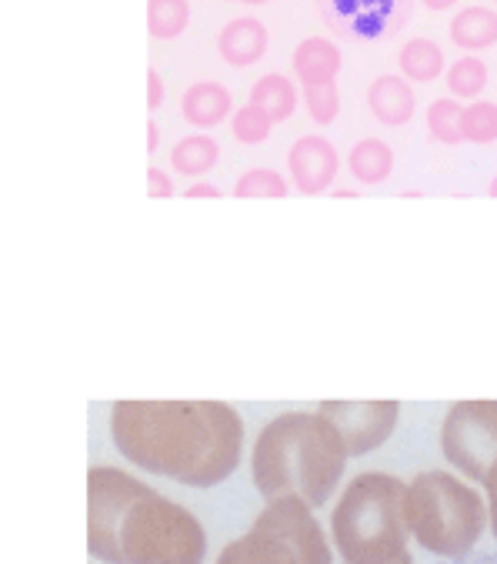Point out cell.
Returning a JSON list of instances; mask_svg holds the SVG:
<instances>
[{"instance_id":"1","label":"cell","mask_w":497,"mask_h":564,"mask_svg":"<svg viewBox=\"0 0 497 564\" xmlns=\"http://www.w3.org/2000/svg\"><path fill=\"white\" fill-rule=\"evenodd\" d=\"M107 431L117 455L184 488H217L244 455V417L227 401H114Z\"/></svg>"},{"instance_id":"2","label":"cell","mask_w":497,"mask_h":564,"mask_svg":"<svg viewBox=\"0 0 497 564\" xmlns=\"http://www.w3.org/2000/svg\"><path fill=\"white\" fill-rule=\"evenodd\" d=\"M87 551L104 564H204L207 531L191 508L114 465L87 471Z\"/></svg>"},{"instance_id":"3","label":"cell","mask_w":497,"mask_h":564,"mask_svg":"<svg viewBox=\"0 0 497 564\" xmlns=\"http://www.w3.org/2000/svg\"><path fill=\"white\" fill-rule=\"evenodd\" d=\"M347 468L341 434L317 411H284L271 417L251 447L255 488L271 498H298L311 511L327 505Z\"/></svg>"},{"instance_id":"4","label":"cell","mask_w":497,"mask_h":564,"mask_svg":"<svg viewBox=\"0 0 497 564\" xmlns=\"http://www.w3.org/2000/svg\"><path fill=\"white\" fill-rule=\"evenodd\" d=\"M404 491L408 485L385 471H364L347 481L331 514V538L344 564H391L408 554Z\"/></svg>"},{"instance_id":"5","label":"cell","mask_w":497,"mask_h":564,"mask_svg":"<svg viewBox=\"0 0 497 564\" xmlns=\"http://www.w3.org/2000/svg\"><path fill=\"white\" fill-rule=\"evenodd\" d=\"M408 531L437 557H467L487 528V508L474 488L447 471H424L404 491Z\"/></svg>"},{"instance_id":"6","label":"cell","mask_w":497,"mask_h":564,"mask_svg":"<svg viewBox=\"0 0 497 564\" xmlns=\"http://www.w3.org/2000/svg\"><path fill=\"white\" fill-rule=\"evenodd\" d=\"M214 564H334V551L304 501L271 498L251 531L234 538Z\"/></svg>"},{"instance_id":"7","label":"cell","mask_w":497,"mask_h":564,"mask_svg":"<svg viewBox=\"0 0 497 564\" xmlns=\"http://www.w3.org/2000/svg\"><path fill=\"white\" fill-rule=\"evenodd\" d=\"M444 458L471 481L497 465V401H457L441 427Z\"/></svg>"},{"instance_id":"8","label":"cell","mask_w":497,"mask_h":564,"mask_svg":"<svg viewBox=\"0 0 497 564\" xmlns=\"http://www.w3.org/2000/svg\"><path fill=\"white\" fill-rule=\"evenodd\" d=\"M317 414L334 424V431L344 441L347 458H364L395 434L401 404L398 401H324Z\"/></svg>"},{"instance_id":"9","label":"cell","mask_w":497,"mask_h":564,"mask_svg":"<svg viewBox=\"0 0 497 564\" xmlns=\"http://www.w3.org/2000/svg\"><path fill=\"white\" fill-rule=\"evenodd\" d=\"M288 171H291V181L301 194H307V197L327 194L337 171H341V154L327 138L304 134L294 141V148L288 154Z\"/></svg>"},{"instance_id":"10","label":"cell","mask_w":497,"mask_h":564,"mask_svg":"<svg viewBox=\"0 0 497 564\" xmlns=\"http://www.w3.org/2000/svg\"><path fill=\"white\" fill-rule=\"evenodd\" d=\"M181 115L191 128H201L207 134L234 115V97L217 80H197L181 97Z\"/></svg>"},{"instance_id":"11","label":"cell","mask_w":497,"mask_h":564,"mask_svg":"<svg viewBox=\"0 0 497 564\" xmlns=\"http://www.w3.org/2000/svg\"><path fill=\"white\" fill-rule=\"evenodd\" d=\"M268 28L258 18H237L217 34V54L230 67H251L268 54Z\"/></svg>"},{"instance_id":"12","label":"cell","mask_w":497,"mask_h":564,"mask_svg":"<svg viewBox=\"0 0 497 564\" xmlns=\"http://www.w3.org/2000/svg\"><path fill=\"white\" fill-rule=\"evenodd\" d=\"M367 107L385 128H404L414 118L418 97L411 90V84L398 74H385L370 84L367 90Z\"/></svg>"},{"instance_id":"13","label":"cell","mask_w":497,"mask_h":564,"mask_svg":"<svg viewBox=\"0 0 497 564\" xmlns=\"http://www.w3.org/2000/svg\"><path fill=\"white\" fill-rule=\"evenodd\" d=\"M341 64H344L341 47L331 44V41H324V37H307L294 51V77L301 80V87L337 84Z\"/></svg>"},{"instance_id":"14","label":"cell","mask_w":497,"mask_h":564,"mask_svg":"<svg viewBox=\"0 0 497 564\" xmlns=\"http://www.w3.org/2000/svg\"><path fill=\"white\" fill-rule=\"evenodd\" d=\"M347 167L354 174V181H360L364 187L385 184L395 174V151L388 141L381 138H364L350 148L347 154Z\"/></svg>"},{"instance_id":"15","label":"cell","mask_w":497,"mask_h":564,"mask_svg":"<svg viewBox=\"0 0 497 564\" xmlns=\"http://www.w3.org/2000/svg\"><path fill=\"white\" fill-rule=\"evenodd\" d=\"M247 104H255L258 110H264V115L271 118V124H278V121L294 118V110L301 104V94L294 90V80L291 77H284V74H264L261 80H255L251 100H247Z\"/></svg>"},{"instance_id":"16","label":"cell","mask_w":497,"mask_h":564,"mask_svg":"<svg viewBox=\"0 0 497 564\" xmlns=\"http://www.w3.org/2000/svg\"><path fill=\"white\" fill-rule=\"evenodd\" d=\"M451 41H454V47H464L467 54L494 47L497 44V14L487 8H464L451 21Z\"/></svg>"},{"instance_id":"17","label":"cell","mask_w":497,"mask_h":564,"mask_svg":"<svg viewBox=\"0 0 497 564\" xmlns=\"http://www.w3.org/2000/svg\"><path fill=\"white\" fill-rule=\"evenodd\" d=\"M217 161H220V144L204 131L181 138L171 151V167L184 177H204L207 171L217 167Z\"/></svg>"},{"instance_id":"18","label":"cell","mask_w":497,"mask_h":564,"mask_svg":"<svg viewBox=\"0 0 497 564\" xmlns=\"http://www.w3.org/2000/svg\"><path fill=\"white\" fill-rule=\"evenodd\" d=\"M401 74L408 80H421V84H431L434 77L444 74V51L428 41V37H414L401 47Z\"/></svg>"},{"instance_id":"19","label":"cell","mask_w":497,"mask_h":564,"mask_svg":"<svg viewBox=\"0 0 497 564\" xmlns=\"http://www.w3.org/2000/svg\"><path fill=\"white\" fill-rule=\"evenodd\" d=\"M191 24L187 0H148V31L154 41H177Z\"/></svg>"},{"instance_id":"20","label":"cell","mask_w":497,"mask_h":564,"mask_svg":"<svg viewBox=\"0 0 497 564\" xmlns=\"http://www.w3.org/2000/svg\"><path fill=\"white\" fill-rule=\"evenodd\" d=\"M288 194H291V181H284V174L271 167L244 171L234 184V197H247V200H281Z\"/></svg>"},{"instance_id":"21","label":"cell","mask_w":497,"mask_h":564,"mask_svg":"<svg viewBox=\"0 0 497 564\" xmlns=\"http://www.w3.org/2000/svg\"><path fill=\"white\" fill-rule=\"evenodd\" d=\"M461 138L471 144H494L497 141V104L474 100L461 110Z\"/></svg>"},{"instance_id":"22","label":"cell","mask_w":497,"mask_h":564,"mask_svg":"<svg viewBox=\"0 0 497 564\" xmlns=\"http://www.w3.org/2000/svg\"><path fill=\"white\" fill-rule=\"evenodd\" d=\"M487 74H490L487 64L480 57L467 54V57L454 61V67L447 70V87L457 100H474L487 87Z\"/></svg>"},{"instance_id":"23","label":"cell","mask_w":497,"mask_h":564,"mask_svg":"<svg viewBox=\"0 0 497 564\" xmlns=\"http://www.w3.org/2000/svg\"><path fill=\"white\" fill-rule=\"evenodd\" d=\"M461 110H464L461 100H447V97H441L428 107V131L434 141L451 144V148L464 141L461 138Z\"/></svg>"},{"instance_id":"24","label":"cell","mask_w":497,"mask_h":564,"mask_svg":"<svg viewBox=\"0 0 497 564\" xmlns=\"http://www.w3.org/2000/svg\"><path fill=\"white\" fill-rule=\"evenodd\" d=\"M274 124L264 110H258L255 104H244L240 110L230 115V134L240 141V144H264L271 138Z\"/></svg>"},{"instance_id":"25","label":"cell","mask_w":497,"mask_h":564,"mask_svg":"<svg viewBox=\"0 0 497 564\" xmlns=\"http://www.w3.org/2000/svg\"><path fill=\"white\" fill-rule=\"evenodd\" d=\"M301 104L307 107V115H311L314 124H321V128L334 124V118L341 115V94H337V84L304 87V90H301Z\"/></svg>"},{"instance_id":"26","label":"cell","mask_w":497,"mask_h":564,"mask_svg":"<svg viewBox=\"0 0 497 564\" xmlns=\"http://www.w3.org/2000/svg\"><path fill=\"white\" fill-rule=\"evenodd\" d=\"M148 194L158 200V197H171L174 194V181L171 174H164L161 167H148Z\"/></svg>"},{"instance_id":"27","label":"cell","mask_w":497,"mask_h":564,"mask_svg":"<svg viewBox=\"0 0 497 564\" xmlns=\"http://www.w3.org/2000/svg\"><path fill=\"white\" fill-rule=\"evenodd\" d=\"M164 104V80L158 67H148V110H158Z\"/></svg>"},{"instance_id":"28","label":"cell","mask_w":497,"mask_h":564,"mask_svg":"<svg viewBox=\"0 0 497 564\" xmlns=\"http://www.w3.org/2000/svg\"><path fill=\"white\" fill-rule=\"evenodd\" d=\"M484 488H487V514H490V531L497 538V465L487 471L484 478Z\"/></svg>"},{"instance_id":"29","label":"cell","mask_w":497,"mask_h":564,"mask_svg":"<svg viewBox=\"0 0 497 564\" xmlns=\"http://www.w3.org/2000/svg\"><path fill=\"white\" fill-rule=\"evenodd\" d=\"M187 197H191V200H197V197H210V200H217V197H220V187H217V184H210V181H197V184H191V187H187Z\"/></svg>"},{"instance_id":"30","label":"cell","mask_w":497,"mask_h":564,"mask_svg":"<svg viewBox=\"0 0 497 564\" xmlns=\"http://www.w3.org/2000/svg\"><path fill=\"white\" fill-rule=\"evenodd\" d=\"M454 564H497V557H484V554L471 557V554H467V557H457Z\"/></svg>"},{"instance_id":"31","label":"cell","mask_w":497,"mask_h":564,"mask_svg":"<svg viewBox=\"0 0 497 564\" xmlns=\"http://www.w3.org/2000/svg\"><path fill=\"white\" fill-rule=\"evenodd\" d=\"M424 4H428L431 11H447V8L457 4V0H424Z\"/></svg>"},{"instance_id":"32","label":"cell","mask_w":497,"mask_h":564,"mask_svg":"<svg viewBox=\"0 0 497 564\" xmlns=\"http://www.w3.org/2000/svg\"><path fill=\"white\" fill-rule=\"evenodd\" d=\"M148 151H158V124L148 121Z\"/></svg>"},{"instance_id":"33","label":"cell","mask_w":497,"mask_h":564,"mask_svg":"<svg viewBox=\"0 0 497 564\" xmlns=\"http://www.w3.org/2000/svg\"><path fill=\"white\" fill-rule=\"evenodd\" d=\"M334 197H357V191H344V187H337V191H334Z\"/></svg>"},{"instance_id":"34","label":"cell","mask_w":497,"mask_h":564,"mask_svg":"<svg viewBox=\"0 0 497 564\" xmlns=\"http://www.w3.org/2000/svg\"><path fill=\"white\" fill-rule=\"evenodd\" d=\"M237 4H251V8H258V4H268V0H237Z\"/></svg>"},{"instance_id":"35","label":"cell","mask_w":497,"mask_h":564,"mask_svg":"<svg viewBox=\"0 0 497 564\" xmlns=\"http://www.w3.org/2000/svg\"><path fill=\"white\" fill-rule=\"evenodd\" d=\"M391 564H414V561H411V554H401V557H398V561H391Z\"/></svg>"},{"instance_id":"36","label":"cell","mask_w":497,"mask_h":564,"mask_svg":"<svg viewBox=\"0 0 497 564\" xmlns=\"http://www.w3.org/2000/svg\"><path fill=\"white\" fill-rule=\"evenodd\" d=\"M490 197H497V177L490 181Z\"/></svg>"},{"instance_id":"37","label":"cell","mask_w":497,"mask_h":564,"mask_svg":"<svg viewBox=\"0 0 497 564\" xmlns=\"http://www.w3.org/2000/svg\"><path fill=\"white\" fill-rule=\"evenodd\" d=\"M494 4H497V0H494Z\"/></svg>"}]
</instances>
